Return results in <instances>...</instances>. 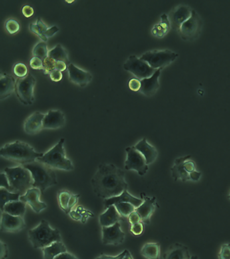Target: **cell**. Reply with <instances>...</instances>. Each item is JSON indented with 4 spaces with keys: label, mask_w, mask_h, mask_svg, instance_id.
<instances>
[{
    "label": "cell",
    "mask_w": 230,
    "mask_h": 259,
    "mask_svg": "<svg viewBox=\"0 0 230 259\" xmlns=\"http://www.w3.org/2000/svg\"><path fill=\"white\" fill-rule=\"evenodd\" d=\"M91 184L95 194L104 200L120 195L128 188L124 171L111 163L99 166Z\"/></svg>",
    "instance_id": "cell-1"
},
{
    "label": "cell",
    "mask_w": 230,
    "mask_h": 259,
    "mask_svg": "<svg viewBox=\"0 0 230 259\" xmlns=\"http://www.w3.org/2000/svg\"><path fill=\"white\" fill-rule=\"evenodd\" d=\"M0 155L6 159L25 165L37 161L43 153H38L29 144L16 141L4 145Z\"/></svg>",
    "instance_id": "cell-2"
},
{
    "label": "cell",
    "mask_w": 230,
    "mask_h": 259,
    "mask_svg": "<svg viewBox=\"0 0 230 259\" xmlns=\"http://www.w3.org/2000/svg\"><path fill=\"white\" fill-rule=\"evenodd\" d=\"M28 237L34 248H45L56 242H61L62 236L58 229H53L45 220L28 232Z\"/></svg>",
    "instance_id": "cell-3"
},
{
    "label": "cell",
    "mask_w": 230,
    "mask_h": 259,
    "mask_svg": "<svg viewBox=\"0 0 230 259\" xmlns=\"http://www.w3.org/2000/svg\"><path fill=\"white\" fill-rule=\"evenodd\" d=\"M25 166L31 173L33 179V188L40 190L41 194L48 188L58 184L57 176L54 169L39 161L27 164Z\"/></svg>",
    "instance_id": "cell-4"
},
{
    "label": "cell",
    "mask_w": 230,
    "mask_h": 259,
    "mask_svg": "<svg viewBox=\"0 0 230 259\" xmlns=\"http://www.w3.org/2000/svg\"><path fill=\"white\" fill-rule=\"evenodd\" d=\"M5 173L7 176L11 192L24 195L33 188V179L31 173L25 166L7 167Z\"/></svg>",
    "instance_id": "cell-5"
},
{
    "label": "cell",
    "mask_w": 230,
    "mask_h": 259,
    "mask_svg": "<svg viewBox=\"0 0 230 259\" xmlns=\"http://www.w3.org/2000/svg\"><path fill=\"white\" fill-rule=\"evenodd\" d=\"M64 143L65 139L62 138L51 149L39 157L37 161L45 163L52 169L72 171L74 169V165L71 160L66 157Z\"/></svg>",
    "instance_id": "cell-6"
},
{
    "label": "cell",
    "mask_w": 230,
    "mask_h": 259,
    "mask_svg": "<svg viewBox=\"0 0 230 259\" xmlns=\"http://www.w3.org/2000/svg\"><path fill=\"white\" fill-rule=\"evenodd\" d=\"M178 57L177 53L169 50H154L148 51L141 56V60L148 63L153 68L163 69L174 62Z\"/></svg>",
    "instance_id": "cell-7"
},
{
    "label": "cell",
    "mask_w": 230,
    "mask_h": 259,
    "mask_svg": "<svg viewBox=\"0 0 230 259\" xmlns=\"http://www.w3.org/2000/svg\"><path fill=\"white\" fill-rule=\"evenodd\" d=\"M36 79L31 73L24 78H19L16 82L15 93L18 98L25 105H32L34 102V89Z\"/></svg>",
    "instance_id": "cell-8"
},
{
    "label": "cell",
    "mask_w": 230,
    "mask_h": 259,
    "mask_svg": "<svg viewBox=\"0 0 230 259\" xmlns=\"http://www.w3.org/2000/svg\"><path fill=\"white\" fill-rule=\"evenodd\" d=\"M124 70L132 73L139 80L149 78L155 72V69L150 66L148 63L141 60L135 55H131L124 64Z\"/></svg>",
    "instance_id": "cell-9"
},
{
    "label": "cell",
    "mask_w": 230,
    "mask_h": 259,
    "mask_svg": "<svg viewBox=\"0 0 230 259\" xmlns=\"http://www.w3.org/2000/svg\"><path fill=\"white\" fill-rule=\"evenodd\" d=\"M203 24L201 16L193 10L191 17L181 24L177 32L183 40H193L201 34Z\"/></svg>",
    "instance_id": "cell-10"
},
{
    "label": "cell",
    "mask_w": 230,
    "mask_h": 259,
    "mask_svg": "<svg viewBox=\"0 0 230 259\" xmlns=\"http://www.w3.org/2000/svg\"><path fill=\"white\" fill-rule=\"evenodd\" d=\"M127 157L125 161V169L134 170L139 175L145 176L149 170V165L142 154L135 149L134 146L126 149Z\"/></svg>",
    "instance_id": "cell-11"
},
{
    "label": "cell",
    "mask_w": 230,
    "mask_h": 259,
    "mask_svg": "<svg viewBox=\"0 0 230 259\" xmlns=\"http://www.w3.org/2000/svg\"><path fill=\"white\" fill-rule=\"evenodd\" d=\"M102 243L104 245L118 246L124 242L126 234L121 229L120 222L114 226L102 227Z\"/></svg>",
    "instance_id": "cell-12"
},
{
    "label": "cell",
    "mask_w": 230,
    "mask_h": 259,
    "mask_svg": "<svg viewBox=\"0 0 230 259\" xmlns=\"http://www.w3.org/2000/svg\"><path fill=\"white\" fill-rule=\"evenodd\" d=\"M193 10L190 6L183 4L173 8L168 16L171 27L178 31L181 24L191 17Z\"/></svg>",
    "instance_id": "cell-13"
},
{
    "label": "cell",
    "mask_w": 230,
    "mask_h": 259,
    "mask_svg": "<svg viewBox=\"0 0 230 259\" xmlns=\"http://www.w3.org/2000/svg\"><path fill=\"white\" fill-rule=\"evenodd\" d=\"M141 198L143 200V202L135 210L140 214L143 224H150L151 217L155 210L159 207L157 198L155 196L150 197L145 193L141 194Z\"/></svg>",
    "instance_id": "cell-14"
},
{
    "label": "cell",
    "mask_w": 230,
    "mask_h": 259,
    "mask_svg": "<svg viewBox=\"0 0 230 259\" xmlns=\"http://www.w3.org/2000/svg\"><path fill=\"white\" fill-rule=\"evenodd\" d=\"M26 226L23 217L11 215L2 212L1 231L3 232L17 233L24 230Z\"/></svg>",
    "instance_id": "cell-15"
},
{
    "label": "cell",
    "mask_w": 230,
    "mask_h": 259,
    "mask_svg": "<svg viewBox=\"0 0 230 259\" xmlns=\"http://www.w3.org/2000/svg\"><path fill=\"white\" fill-rule=\"evenodd\" d=\"M41 192L37 188H32L28 190L24 195H22L20 200L29 204L32 209L37 213L47 208V204L40 200Z\"/></svg>",
    "instance_id": "cell-16"
},
{
    "label": "cell",
    "mask_w": 230,
    "mask_h": 259,
    "mask_svg": "<svg viewBox=\"0 0 230 259\" xmlns=\"http://www.w3.org/2000/svg\"><path fill=\"white\" fill-rule=\"evenodd\" d=\"M68 75L71 82L81 87H86L92 80L91 74L70 63L68 66Z\"/></svg>",
    "instance_id": "cell-17"
},
{
    "label": "cell",
    "mask_w": 230,
    "mask_h": 259,
    "mask_svg": "<svg viewBox=\"0 0 230 259\" xmlns=\"http://www.w3.org/2000/svg\"><path fill=\"white\" fill-rule=\"evenodd\" d=\"M66 123V117L60 110L51 109L45 113L43 119V129L56 130L63 126Z\"/></svg>",
    "instance_id": "cell-18"
},
{
    "label": "cell",
    "mask_w": 230,
    "mask_h": 259,
    "mask_svg": "<svg viewBox=\"0 0 230 259\" xmlns=\"http://www.w3.org/2000/svg\"><path fill=\"white\" fill-rule=\"evenodd\" d=\"M161 70L157 69L154 74L149 78L143 79L141 81V87L139 92L147 97H151L154 95L159 89V78L160 76Z\"/></svg>",
    "instance_id": "cell-19"
},
{
    "label": "cell",
    "mask_w": 230,
    "mask_h": 259,
    "mask_svg": "<svg viewBox=\"0 0 230 259\" xmlns=\"http://www.w3.org/2000/svg\"><path fill=\"white\" fill-rule=\"evenodd\" d=\"M45 113L35 111L32 113L24 123L25 133L30 135H36L43 129V119Z\"/></svg>",
    "instance_id": "cell-20"
},
{
    "label": "cell",
    "mask_w": 230,
    "mask_h": 259,
    "mask_svg": "<svg viewBox=\"0 0 230 259\" xmlns=\"http://www.w3.org/2000/svg\"><path fill=\"white\" fill-rule=\"evenodd\" d=\"M29 28L32 32L39 36L44 42L48 41V38L54 35L60 30L57 26L48 27L40 17H38L36 23H30Z\"/></svg>",
    "instance_id": "cell-21"
},
{
    "label": "cell",
    "mask_w": 230,
    "mask_h": 259,
    "mask_svg": "<svg viewBox=\"0 0 230 259\" xmlns=\"http://www.w3.org/2000/svg\"><path fill=\"white\" fill-rule=\"evenodd\" d=\"M122 202H130L135 207H139L143 202L142 198H139L133 196L128 192V190H125L120 195L114 196V197L108 198L104 200V205L105 209H107L109 206L116 205L118 203Z\"/></svg>",
    "instance_id": "cell-22"
},
{
    "label": "cell",
    "mask_w": 230,
    "mask_h": 259,
    "mask_svg": "<svg viewBox=\"0 0 230 259\" xmlns=\"http://www.w3.org/2000/svg\"><path fill=\"white\" fill-rule=\"evenodd\" d=\"M192 256L187 246L180 243H175L165 251L162 259H191Z\"/></svg>",
    "instance_id": "cell-23"
},
{
    "label": "cell",
    "mask_w": 230,
    "mask_h": 259,
    "mask_svg": "<svg viewBox=\"0 0 230 259\" xmlns=\"http://www.w3.org/2000/svg\"><path fill=\"white\" fill-rule=\"evenodd\" d=\"M135 149L138 150L146 159L147 163L148 165L154 163L158 156L156 148L148 143L147 140L144 138L134 146Z\"/></svg>",
    "instance_id": "cell-24"
},
{
    "label": "cell",
    "mask_w": 230,
    "mask_h": 259,
    "mask_svg": "<svg viewBox=\"0 0 230 259\" xmlns=\"http://www.w3.org/2000/svg\"><path fill=\"white\" fill-rule=\"evenodd\" d=\"M100 224L102 227H110L114 226L120 221L124 220V218L120 215L115 205L109 206L106 211L100 214Z\"/></svg>",
    "instance_id": "cell-25"
},
{
    "label": "cell",
    "mask_w": 230,
    "mask_h": 259,
    "mask_svg": "<svg viewBox=\"0 0 230 259\" xmlns=\"http://www.w3.org/2000/svg\"><path fill=\"white\" fill-rule=\"evenodd\" d=\"M16 81L11 75L4 74L0 77V99L8 98L15 91Z\"/></svg>",
    "instance_id": "cell-26"
},
{
    "label": "cell",
    "mask_w": 230,
    "mask_h": 259,
    "mask_svg": "<svg viewBox=\"0 0 230 259\" xmlns=\"http://www.w3.org/2000/svg\"><path fill=\"white\" fill-rule=\"evenodd\" d=\"M188 155L185 157L177 158L175 160L174 164L171 167V176L175 181L181 180L183 182L191 181V178L190 174L186 171L183 167V162L187 159Z\"/></svg>",
    "instance_id": "cell-27"
},
{
    "label": "cell",
    "mask_w": 230,
    "mask_h": 259,
    "mask_svg": "<svg viewBox=\"0 0 230 259\" xmlns=\"http://www.w3.org/2000/svg\"><path fill=\"white\" fill-rule=\"evenodd\" d=\"M26 210H27V204L20 200L10 202L5 204L2 212H5L13 216L24 217Z\"/></svg>",
    "instance_id": "cell-28"
},
{
    "label": "cell",
    "mask_w": 230,
    "mask_h": 259,
    "mask_svg": "<svg viewBox=\"0 0 230 259\" xmlns=\"http://www.w3.org/2000/svg\"><path fill=\"white\" fill-rule=\"evenodd\" d=\"M141 254L146 259H161V246L157 242H147L143 245Z\"/></svg>",
    "instance_id": "cell-29"
},
{
    "label": "cell",
    "mask_w": 230,
    "mask_h": 259,
    "mask_svg": "<svg viewBox=\"0 0 230 259\" xmlns=\"http://www.w3.org/2000/svg\"><path fill=\"white\" fill-rule=\"evenodd\" d=\"M43 259H55L62 253L67 252V248L64 243L56 242L42 249Z\"/></svg>",
    "instance_id": "cell-30"
},
{
    "label": "cell",
    "mask_w": 230,
    "mask_h": 259,
    "mask_svg": "<svg viewBox=\"0 0 230 259\" xmlns=\"http://www.w3.org/2000/svg\"><path fill=\"white\" fill-rule=\"evenodd\" d=\"M171 28L168 16L163 14L161 16V21L155 24L151 30L153 35L158 38H162L166 35Z\"/></svg>",
    "instance_id": "cell-31"
},
{
    "label": "cell",
    "mask_w": 230,
    "mask_h": 259,
    "mask_svg": "<svg viewBox=\"0 0 230 259\" xmlns=\"http://www.w3.org/2000/svg\"><path fill=\"white\" fill-rule=\"evenodd\" d=\"M48 56L54 59L56 61H62V62H65L68 66L70 64L68 53L62 45H56L55 48L49 50Z\"/></svg>",
    "instance_id": "cell-32"
},
{
    "label": "cell",
    "mask_w": 230,
    "mask_h": 259,
    "mask_svg": "<svg viewBox=\"0 0 230 259\" xmlns=\"http://www.w3.org/2000/svg\"><path fill=\"white\" fill-rule=\"evenodd\" d=\"M0 192H1V210H3L5 204L10 202L20 200V198L21 196V194L14 193V192H10L9 190L4 188H1Z\"/></svg>",
    "instance_id": "cell-33"
},
{
    "label": "cell",
    "mask_w": 230,
    "mask_h": 259,
    "mask_svg": "<svg viewBox=\"0 0 230 259\" xmlns=\"http://www.w3.org/2000/svg\"><path fill=\"white\" fill-rule=\"evenodd\" d=\"M48 52H49V50H48L47 44L44 41L38 42L34 47L33 50V57H37L42 60H44L47 58Z\"/></svg>",
    "instance_id": "cell-34"
},
{
    "label": "cell",
    "mask_w": 230,
    "mask_h": 259,
    "mask_svg": "<svg viewBox=\"0 0 230 259\" xmlns=\"http://www.w3.org/2000/svg\"><path fill=\"white\" fill-rule=\"evenodd\" d=\"M116 209L118 210L119 213L123 218H128L129 215L132 212L136 210V207L132 204L130 202H122V203H118L115 205Z\"/></svg>",
    "instance_id": "cell-35"
},
{
    "label": "cell",
    "mask_w": 230,
    "mask_h": 259,
    "mask_svg": "<svg viewBox=\"0 0 230 259\" xmlns=\"http://www.w3.org/2000/svg\"><path fill=\"white\" fill-rule=\"evenodd\" d=\"M71 196L72 194L67 190H62L58 193V202H59L60 208L65 212L67 211L68 203Z\"/></svg>",
    "instance_id": "cell-36"
},
{
    "label": "cell",
    "mask_w": 230,
    "mask_h": 259,
    "mask_svg": "<svg viewBox=\"0 0 230 259\" xmlns=\"http://www.w3.org/2000/svg\"><path fill=\"white\" fill-rule=\"evenodd\" d=\"M43 72L44 74H50L56 70V61L54 59L48 56L45 60H43Z\"/></svg>",
    "instance_id": "cell-37"
},
{
    "label": "cell",
    "mask_w": 230,
    "mask_h": 259,
    "mask_svg": "<svg viewBox=\"0 0 230 259\" xmlns=\"http://www.w3.org/2000/svg\"><path fill=\"white\" fill-rule=\"evenodd\" d=\"M13 72L19 78H24L29 74L27 66L23 63H18L14 66Z\"/></svg>",
    "instance_id": "cell-38"
},
{
    "label": "cell",
    "mask_w": 230,
    "mask_h": 259,
    "mask_svg": "<svg viewBox=\"0 0 230 259\" xmlns=\"http://www.w3.org/2000/svg\"><path fill=\"white\" fill-rule=\"evenodd\" d=\"M5 26L8 32L11 34L17 33L20 29V24L15 19L8 20L6 22Z\"/></svg>",
    "instance_id": "cell-39"
},
{
    "label": "cell",
    "mask_w": 230,
    "mask_h": 259,
    "mask_svg": "<svg viewBox=\"0 0 230 259\" xmlns=\"http://www.w3.org/2000/svg\"><path fill=\"white\" fill-rule=\"evenodd\" d=\"M218 258L230 259V243H226V244L221 245L219 254H218Z\"/></svg>",
    "instance_id": "cell-40"
},
{
    "label": "cell",
    "mask_w": 230,
    "mask_h": 259,
    "mask_svg": "<svg viewBox=\"0 0 230 259\" xmlns=\"http://www.w3.org/2000/svg\"><path fill=\"white\" fill-rule=\"evenodd\" d=\"M144 224L143 222L138 224L131 225L130 231L131 234L134 236H140L144 232Z\"/></svg>",
    "instance_id": "cell-41"
},
{
    "label": "cell",
    "mask_w": 230,
    "mask_h": 259,
    "mask_svg": "<svg viewBox=\"0 0 230 259\" xmlns=\"http://www.w3.org/2000/svg\"><path fill=\"white\" fill-rule=\"evenodd\" d=\"M30 65L32 68L35 70H43V60L37 57H33L30 61Z\"/></svg>",
    "instance_id": "cell-42"
},
{
    "label": "cell",
    "mask_w": 230,
    "mask_h": 259,
    "mask_svg": "<svg viewBox=\"0 0 230 259\" xmlns=\"http://www.w3.org/2000/svg\"><path fill=\"white\" fill-rule=\"evenodd\" d=\"M128 87L131 91H134V92H139L141 87V81L139 79L134 78L130 79L128 82Z\"/></svg>",
    "instance_id": "cell-43"
},
{
    "label": "cell",
    "mask_w": 230,
    "mask_h": 259,
    "mask_svg": "<svg viewBox=\"0 0 230 259\" xmlns=\"http://www.w3.org/2000/svg\"><path fill=\"white\" fill-rule=\"evenodd\" d=\"M80 196L79 194H72L71 197L70 198L69 203H68L67 211L66 212V214H70V212L72 211L74 206L78 203Z\"/></svg>",
    "instance_id": "cell-44"
},
{
    "label": "cell",
    "mask_w": 230,
    "mask_h": 259,
    "mask_svg": "<svg viewBox=\"0 0 230 259\" xmlns=\"http://www.w3.org/2000/svg\"><path fill=\"white\" fill-rule=\"evenodd\" d=\"M128 218L129 222H130L131 225H134L138 224V223L142 222V220H141L140 214H139L136 210L132 212V213L129 215Z\"/></svg>",
    "instance_id": "cell-45"
},
{
    "label": "cell",
    "mask_w": 230,
    "mask_h": 259,
    "mask_svg": "<svg viewBox=\"0 0 230 259\" xmlns=\"http://www.w3.org/2000/svg\"><path fill=\"white\" fill-rule=\"evenodd\" d=\"M126 250L123 251L120 254L116 255V256H110V255H107L102 254L100 256L97 257L96 259H123L126 254Z\"/></svg>",
    "instance_id": "cell-46"
},
{
    "label": "cell",
    "mask_w": 230,
    "mask_h": 259,
    "mask_svg": "<svg viewBox=\"0 0 230 259\" xmlns=\"http://www.w3.org/2000/svg\"><path fill=\"white\" fill-rule=\"evenodd\" d=\"M9 250L8 245L1 241V255L0 259H7L9 256Z\"/></svg>",
    "instance_id": "cell-47"
},
{
    "label": "cell",
    "mask_w": 230,
    "mask_h": 259,
    "mask_svg": "<svg viewBox=\"0 0 230 259\" xmlns=\"http://www.w3.org/2000/svg\"><path fill=\"white\" fill-rule=\"evenodd\" d=\"M22 12H23V15L25 16V17L29 18L33 15L34 9L31 6L25 5L22 8Z\"/></svg>",
    "instance_id": "cell-48"
},
{
    "label": "cell",
    "mask_w": 230,
    "mask_h": 259,
    "mask_svg": "<svg viewBox=\"0 0 230 259\" xmlns=\"http://www.w3.org/2000/svg\"><path fill=\"white\" fill-rule=\"evenodd\" d=\"M50 78L54 82H60L62 79V73L60 71L55 70L50 74Z\"/></svg>",
    "instance_id": "cell-49"
},
{
    "label": "cell",
    "mask_w": 230,
    "mask_h": 259,
    "mask_svg": "<svg viewBox=\"0 0 230 259\" xmlns=\"http://www.w3.org/2000/svg\"><path fill=\"white\" fill-rule=\"evenodd\" d=\"M1 188H6V189L11 192L9 180H8L7 175H6V174L4 173V172L1 174Z\"/></svg>",
    "instance_id": "cell-50"
},
{
    "label": "cell",
    "mask_w": 230,
    "mask_h": 259,
    "mask_svg": "<svg viewBox=\"0 0 230 259\" xmlns=\"http://www.w3.org/2000/svg\"><path fill=\"white\" fill-rule=\"evenodd\" d=\"M55 259H79L77 258L76 256H74V254H71V253L67 252L62 253L60 255H58V256H56Z\"/></svg>",
    "instance_id": "cell-51"
},
{
    "label": "cell",
    "mask_w": 230,
    "mask_h": 259,
    "mask_svg": "<svg viewBox=\"0 0 230 259\" xmlns=\"http://www.w3.org/2000/svg\"><path fill=\"white\" fill-rule=\"evenodd\" d=\"M68 68L67 64L65 62H62V61H56V70L63 72Z\"/></svg>",
    "instance_id": "cell-52"
},
{
    "label": "cell",
    "mask_w": 230,
    "mask_h": 259,
    "mask_svg": "<svg viewBox=\"0 0 230 259\" xmlns=\"http://www.w3.org/2000/svg\"><path fill=\"white\" fill-rule=\"evenodd\" d=\"M70 214L71 218L74 219V220L78 221L82 220V214H80L77 210H72V211L70 212Z\"/></svg>",
    "instance_id": "cell-53"
},
{
    "label": "cell",
    "mask_w": 230,
    "mask_h": 259,
    "mask_svg": "<svg viewBox=\"0 0 230 259\" xmlns=\"http://www.w3.org/2000/svg\"><path fill=\"white\" fill-rule=\"evenodd\" d=\"M123 259H134V258H133L132 255V254H131V252H130V251L126 250V254H125L124 258H123Z\"/></svg>",
    "instance_id": "cell-54"
},
{
    "label": "cell",
    "mask_w": 230,
    "mask_h": 259,
    "mask_svg": "<svg viewBox=\"0 0 230 259\" xmlns=\"http://www.w3.org/2000/svg\"><path fill=\"white\" fill-rule=\"evenodd\" d=\"M191 259H199V258L197 255H194V256H192Z\"/></svg>",
    "instance_id": "cell-55"
},
{
    "label": "cell",
    "mask_w": 230,
    "mask_h": 259,
    "mask_svg": "<svg viewBox=\"0 0 230 259\" xmlns=\"http://www.w3.org/2000/svg\"><path fill=\"white\" fill-rule=\"evenodd\" d=\"M227 198H228V199L230 200V193H229V195H228Z\"/></svg>",
    "instance_id": "cell-56"
}]
</instances>
